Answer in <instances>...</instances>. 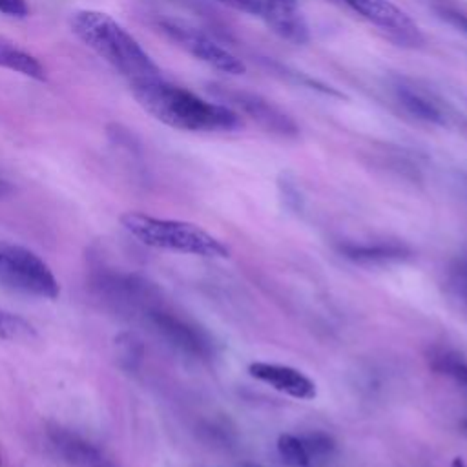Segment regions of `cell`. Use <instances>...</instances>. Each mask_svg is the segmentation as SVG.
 Listing matches in <instances>:
<instances>
[{
  "instance_id": "obj_22",
  "label": "cell",
  "mask_w": 467,
  "mask_h": 467,
  "mask_svg": "<svg viewBox=\"0 0 467 467\" xmlns=\"http://www.w3.org/2000/svg\"><path fill=\"white\" fill-rule=\"evenodd\" d=\"M215 2L254 16H259V9H261V0H215Z\"/></svg>"
},
{
  "instance_id": "obj_26",
  "label": "cell",
  "mask_w": 467,
  "mask_h": 467,
  "mask_svg": "<svg viewBox=\"0 0 467 467\" xmlns=\"http://www.w3.org/2000/svg\"><path fill=\"white\" fill-rule=\"evenodd\" d=\"M0 467H2V458H0Z\"/></svg>"
},
{
  "instance_id": "obj_19",
  "label": "cell",
  "mask_w": 467,
  "mask_h": 467,
  "mask_svg": "<svg viewBox=\"0 0 467 467\" xmlns=\"http://www.w3.org/2000/svg\"><path fill=\"white\" fill-rule=\"evenodd\" d=\"M436 13L458 31L467 35V7L451 0H438L434 5Z\"/></svg>"
},
{
  "instance_id": "obj_7",
  "label": "cell",
  "mask_w": 467,
  "mask_h": 467,
  "mask_svg": "<svg viewBox=\"0 0 467 467\" xmlns=\"http://www.w3.org/2000/svg\"><path fill=\"white\" fill-rule=\"evenodd\" d=\"M223 104L232 108L239 117H248L255 124H259L265 131L279 135V137H297L299 128L296 120L285 113L272 100L261 97L259 93H252L246 89L219 86L213 89Z\"/></svg>"
},
{
  "instance_id": "obj_20",
  "label": "cell",
  "mask_w": 467,
  "mask_h": 467,
  "mask_svg": "<svg viewBox=\"0 0 467 467\" xmlns=\"http://www.w3.org/2000/svg\"><path fill=\"white\" fill-rule=\"evenodd\" d=\"M0 13L13 18H26L29 15L27 0H0Z\"/></svg>"
},
{
  "instance_id": "obj_11",
  "label": "cell",
  "mask_w": 467,
  "mask_h": 467,
  "mask_svg": "<svg viewBox=\"0 0 467 467\" xmlns=\"http://www.w3.org/2000/svg\"><path fill=\"white\" fill-rule=\"evenodd\" d=\"M248 372L252 378L296 400H314L317 394L316 383L306 374L288 365L254 361L248 365Z\"/></svg>"
},
{
  "instance_id": "obj_15",
  "label": "cell",
  "mask_w": 467,
  "mask_h": 467,
  "mask_svg": "<svg viewBox=\"0 0 467 467\" xmlns=\"http://www.w3.org/2000/svg\"><path fill=\"white\" fill-rule=\"evenodd\" d=\"M36 337V328L26 317L0 306V339L26 343Z\"/></svg>"
},
{
  "instance_id": "obj_3",
  "label": "cell",
  "mask_w": 467,
  "mask_h": 467,
  "mask_svg": "<svg viewBox=\"0 0 467 467\" xmlns=\"http://www.w3.org/2000/svg\"><path fill=\"white\" fill-rule=\"evenodd\" d=\"M122 228L146 246L199 255V257H228L230 248L199 224L155 217L142 212H126L120 215Z\"/></svg>"
},
{
  "instance_id": "obj_8",
  "label": "cell",
  "mask_w": 467,
  "mask_h": 467,
  "mask_svg": "<svg viewBox=\"0 0 467 467\" xmlns=\"http://www.w3.org/2000/svg\"><path fill=\"white\" fill-rule=\"evenodd\" d=\"M356 16L381 31L400 46H418L421 33L418 24L390 0H336Z\"/></svg>"
},
{
  "instance_id": "obj_6",
  "label": "cell",
  "mask_w": 467,
  "mask_h": 467,
  "mask_svg": "<svg viewBox=\"0 0 467 467\" xmlns=\"http://www.w3.org/2000/svg\"><path fill=\"white\" fill-rule=\"evenodd\" d=\"M157 26L171 42H175L181 49H184L188 55L201 60L202 64L228 75L244 73L246 67L241 58H237L228 47L221 46L204 31L171 18L159 20Z\"/></svg>"
},
{
  "instance_id": "obj_12",
  "label": "cell",
  "mask_w": 467,
  "mask_h": 467,
  "mask_svg": "<svg viewBox=\"0 0 467 467\" xmlns=\"http://www.w3.org/2000/svg\"><path fill=\"white\" fill-rule=\"evenodd\" d=\"M394 95L400 106H403V109L418 120L447 126L452 119L449 106L438 95L414 82L400 80L394 86Z\"/></svg>"
},
{
  "instance_id": "obj_1",
  "label": "cell",
  "mask_w": 467,
  "mask_h": 467,
  "mask_svg": "<svg viewBox=\"0 0 467 467\" xmlns=\"http://www.w3.org/2000/svg\"><path fill=\"white\" fill-rule=\"evenodd\" d=\"M130 89L144 111L173 130L223 133L235 131L243 126V119L226 104L206 100L162 77L130 86Z\"/></svg>"
},
{
  "instance_id": "obj_4",
  "label": "cell",
  "mask_w": 467,
  "mask_h": 467,
  "mask_svg": "<svg viewBox=\"0 0 467 467\" xmlns=\"http://www.w3.org/2000/svg\"><path fill=\"white\" fill-rule=\"evenodd\" d=\"M0 285L38 299H57L60 283L51 266L27 246L0 239Z\"/></svg>"
},
{
  "instance_id": "obj_18",
  "label": "cell",
  "mask_w": 467,
  "mask_h": 467,
  "mask_svg": "<svg viewBox=\"0 0 467 467\" xmlns=\"http://www.w3.org/2000/svg\"><path fill=\"white\" fill-rule=\"evenodd\" d=\"M277 452L288 467H310L305 445L296 434H281L277 440Z\"/></svg>"
},
{
  "instance_id": "obj_5",
  "label": "cell",
  "mask_w": 467,
  "mask_h": 467,
  "mask_svg": "<svg viewBox=\"0 0 467 467\" xmlns=\"http://www.w3.org/2000/svg\"><path fill=\"white\" fill-rule=\"evenodd\" d=\"M137 317H140V321L173 350L193 359H206L213 356V341L208 332L192 319L166 306L161 296L146 303L137 312Z\"/></svg>"
},
{
  "instance_id": "obj_14",
  "label": "cell",
  "mask_w": 467,
  "mask_h": 467,
  "mask_svg": "<svg viewBox=\"0 0 467 467\" xmlns=\"http://www.w3.org/2000/svg\"><path fill=\"white\" fill-rule=\"evenodd\" d=\"M0 67L20 73L27 78L44 82L46 80V66L31 53L16 46L13 40L0 35Z\"/></svg>"
},
{
  "instance_id": "obj_10",
  "label": "cell",
  "mask_w": 467,
  "mask_h": 467,
  "mask_svg": "<svg viewBox=\"0 0 467 467\" xmlns=\"http://www.w3.org/2000/svg\"><path fill=\"white\" fill-rule=\"evenodd\" d=\"M259 18L290 44L301 46L310 40V29L297 0H261Z\"/></svg>"
},
{
  "instance_id": "obj_21",
  "label": "cell",
  "mask_w": 467,
  "mask_h": 467,
  "mask_svg": "<svg viewBox=\"0 0 467 467\" xmlns=\"http://www.w3.org/2000/svg\"><path fill=\"white\" fill-rule=\"evenodd\" d=\"M452 285L460 294V297L467 303V259H462L452 268Z\"/></svg>"
},
{
  "instance_id": "obj_9",
  "label": "cell",
  "mask_w": 467,
  "mask_h": 467,
  "mask_svg": "<svg viewBox=\"0 0 467 467\" xmlns=\"http://www.w3.org/2000/svg\"><path fill=\"white\" fill-rule=\"evenodd\" d=\"M47 441L55 454L69 467H120L102 447L62 425L47 429Z\"/></svg>"
},
{
  "instance_id": "obj_13",
  "label": "cell",
  "mask_w": 467,
  "mask_h": 467,
  "mask_svg": "<svg viewBox=\"0 0 467 467\" xmlns=\"http://www.w3.org/2000/svg\"><path fill=\"white\" fill-rule=\"evenodd\" d=\"M339 252L356 263L363 265H381L403 261L410 255L405 244L398 243H365V244H341Z\"/></svg>"
},
{
  "instance_id": "obj_17",
  "label": "cell",
  "mask_w": 467,
  "mask_h": 467,
  "mask_svg": "<svg viewBox=\"0 0 467 467\" xmlns=\"http://www.w3.org/2000/svg\"><path fill=\"white\" fill-rule=\"evenodd\" d=\"M431 367L436 372L445 374L456 383L467 387V359L462 354L452 350H438L431 358Z\"/></svg>"
},
{
  "instance_id": "obj_24",
  "label": "cell",
  "mask_w": 467,
  "mask_h": 467,
  "mask_svg": "<svg viewBox=\"0 0 467 467\" xmlns=\"http://www.w3.org/2000/svg\"><path fill=\"white\" fill-rule=\"evenodd\" d=\"M243 467H261V465H255V463H246V465H243Z\"/></svg>"
},
{
  "instance_id": "obj_23",
  "label": "cell",
  "mask_w": 467,
  "mask_h": 467,
  "mask_svg": "<svg viewBox=\"0 0 467 467\" xmlns=\"http://www.w3.org/2000/svg\"><path fill=\"white\" fill-rule=\"evenodd\" d=\"M11 192H13V186H11L5 179H2V177H0V199L7 197Z\"/></svg>"
},
{
  "instance_id": "obj_25",
  "label": "cell",
  "mask_w": 467,
  "mask_h": 467,
  "mask_svg": "<svg viewBox=\"0 0 467 467\" xmlns=\"http://www.w3.org/2000/svg\"><path fill=\"white\" fill-rule=\"evenodd\" d=\"M462 427H463V431H465V432H467V420H465V421H463V423H462Z\"/></svg>"
},
{
  "instance_id": "obj_2",
  "label": "cell",
  "mask_w": 467,
  "mask_h": 467,
  "mask_svg": "<svg viewBox=\"0 0 467 467\" xmlns=\"http://www.w3.org/2000/svg\"><path fill=\"white\" fill-rule=\"evenodd\" d=\"M69 26L73 35L124 77L130 86L162 77L139 40L108 13L78 9L71 13Z\"/></svg>"
},
{
  "instance_id": "obj_16",
  "label": "cell",
  "mask_w": 467,
  "mask_h": 467,
  "mask_svg": "<svg viewBox=\"0 0 467 467\" xmlns=\"http://www.w3.org/2000/svg\"><path fill=\"white\" fill-rule=\"evenodd\" d=\"M299 438L305 445L310 467H325L332 460L336 452V443L332 436H328L323 431H312V432L301 434Z\"/></svg>"
}]
</instances>
